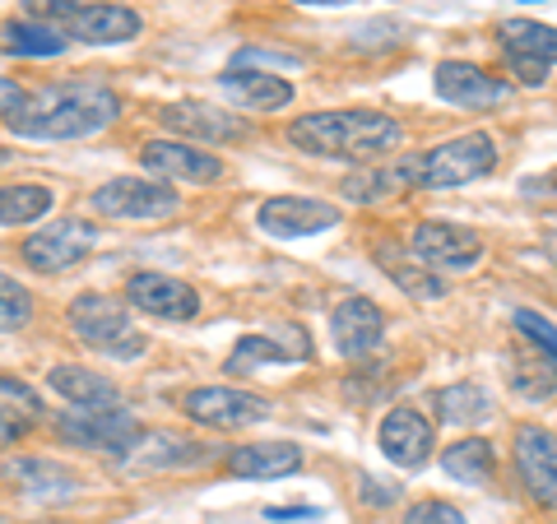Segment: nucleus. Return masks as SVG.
Wrapping results in <instances>:
<instances>
[{"mask_svg": "<svg viewBox=\"0 0 557 524\" xmlns=\"http://www.w3.org/2000/svg\"><path fill=\"white\" fill-rule=\"evenodd\" d=\"M121 93L98 79H61L47 84L38 93H24V102L5 116L10 135L20 139H47V145H65V139H89L116 126Z\"/></svg>", "mask_w": 557, "mask_h": 524, "instance_id": "1", "label": "nucleus"}, {"mask_svg": "<svg viewBox=\"0 0 557 524\" xmlns=\"http://www.w3.org/2000/svg\"><path fill=\"white\" fill-rule=\"evenodd\" d=\"M288 145L307 159L376 163L405 145V126L376 108H325L288 121Z\"/></svg>", "mask_w": 557, "mask_h": 524, "instance_id": "2", "label": "nucleus"}, {"mask_svg": "<svg viewBox=\"0 0 557 524\" xmlns=\"http://www.w3.org/2000/svg\"><path fill=\"white\" fill-rule=\"evenodd\" d=\"M395 167L405 177V190H456L497 167V139L487 130H465L456 139H442L437 149L405 153Z\"/></svg>", "mask_w": 557, "mask_h": 524, "instance_id": "3", "label": "nucleus"}, {"mask_svg": "<svg viewBox=\"0 0 557 524\" xmlns=\"http://www.w3.org/2000/svg\"><path fill=\"white\" fill-rule=\"evenodd\" d=\"M65 321H70V335L102 358L131 362V358H145V348H149V335L131 321V307L108 292H79L65 311Z\"/></svg>", "mask_w": 557, "mask_h": 524, "instance_id": "4", "label": "nucleus"}, {"mask_svg": "<svg viewBox=\"0 0 557 524\" xmlns=\"http://www.w3.org/2000/svg\"><path fill=\"white\" fill-rule=\"evenodd\" d=\"M182 413L214 432H247L274 417V399L237 386H196L182 395Z\"/></svg>", "mask_w": 557, "mask_h": 524, "instance_id": "5", "label": "nucleus"}, {"mask_svg": "<svg viewBox=\"0 0 557 524\" xmlns=\"http://www.w3.org/2000/svg\"><path fill=\"white\" fill-rule=\"evenodd\" d=\"M98 247V228L89 219H57L47 228H33L20 241V255L33 274H70Z\"/></svg>", "mask_w": 557, "mask_h": 524, "instance_id": "6", "label": "nucleus"}, {"mask_svg": "<svg viewBox=\"0 0 557 524\" xmlns=\"http://www.w3.org/2000/svg\"><path fill=\"white\" fill-rule=\"evenodd\" d=\"M57 436H61L65 446H75V450L131 456V450L139 446V436H145V427H139L135 413L112 404V409H75V413H61L57 417Z\"/></svg>", "mask_w": 557, "mask_h": 524, "instance_id": "7", "label": "nucleus"}, {"mask_svg": "<svg viewBox=\"0 0 557 524\" xmlns=\"http://www.w3.org/2000/svg\"><path fill=\"white\" fill-rule=\"evenodd\" d=\"M409 251L418 265H428L432 274H442V270L465 274L483 260V237L450 219H418L409 233Z\"/></svg>", "mask_w": 557, "mask_h": 524, "instance_id": "8", "label": "nucleus"}, {"mask_svg": "<svg viewBox=\"0 0 557 524\" xmlns=\"http://www.w3.org/2000/svg\"><path fill=\"white\" fill-rule=\"evenodd\" d=\"M497 42L507 57L511 79H520L525 89H544L553 79V61H557V38L548 24L539 20H502L497 24Z\"/></svg>", "mask_w": 557, "mask_h": 524, "instance_id": "9", "label": "nucleus"}, {"mask_svg": "<svg viewBox=\"0 0 557 524\" xmlns=\"http://www.w3.org/2000/svg\"><path fill=\"white\" fill-rule=\"evenodd\" d=\"M89 204H94V214H102V219H135V223H145V219L177 214L182 196L168 182H153V177H112V182H102L94 190Z\"/></svg>", "mask_w": 557, "mask_h": 524, "instance_id": "10", "label": "nucleus"}, {"mask_svg": "<svg viewBox=\"0 0 557 524\" xmlns=\"http://www.w3.org/2000/svg\"><path fill=\"white\" fill-rule=\"evenodd\" d=\"M159 126L168 135L186 139V145H242V139H251V126L233 112L214 108V102H200V98H177L159 108Z\"/></svg>", "mask_w": 557, "mask_h": 524, "instance_id": "11", "label": "nucleus"}, {"mask_svg": "<svg viewBox=\"0 0 557 524\" xmlns=\"http://www.w3.org/2000/svg\"><path fill=\"white\" fill-rule=\"evenodd\" d=\"M126 307L139 311V316L153 321H196L200 316V292L177 274H159V270H135L126 278Z\"/></svg>", "mask_w": 557, "mask_h": 524, "instance_id": "12", "label": "nucleus"}, {"mask_svg": "<svg viewBox=\"0 0 557 524\" xmlns=\"http://www.w3.org/2000/svg\"><path fill=\"white\" fill-rule=\"evenodd\" d=\"M139 167H145L153 182H190V186L223 182L219 153H205L200 145H186V139H145V145H139Z\"/></svg>", "mask_w": 557, "mask_h": 524, "instance_id": "13", "label": "nucleus"}, {"mask_svg": "<svg viewBox=\"0 0 557 524\" xmlns=\"http://www.w3.org/2000/svg\"><path fill=\"white\" fill-rule=\"evenodd\" d=\"M256 223L270 237L293 241V237H317V233L339 228L344 214H339V204L317 200V196H270V200H260Z\"/></svg>", "mask_w": 557, "mask_h": 524, "instance_id": "14", "label": "nucleus"}, {"mask_svg": "<svg viewBox=\"0 0 557 524\" xmlns=\"http://www.w3.org/2000/svg\"><path fill=\"white\" fill-rule=\"evenodd\" d=\"M311 353H317V344H311L307 325L288 321L274 335H242L233 353L223 358V376H251L265 362H311Z\"/></svg>", "mask_w": 557, "mask_h": 524, "instance_id": "15", "label": "nucleus"}, {"mask_svg": "<svg viewBox=\"0 0 557 524\" xmlns=\"http://www.w3.org/2000/svg\"><path fill=\"white\" fill-rule=\"evenodd\" d=\"M376 446L395 469H423L437 450V427L428 423V413H418L409 404H395L386 417L376 423Z\"/></svg>", "mask_w": 557, "mask_h": 524, "instance_id": "16", "label": "nucleus"}, {"mask_svg": "<svg viewBox=\"0 0 557 524\" xmlns=\"http://www.w3.org/2000/svg\"><path fill=\"white\" fill-rule=\"evenodd\" d=\"M330 339L344 358H372L381 344H386V311H381L372 297H344V302L330 311Z\"/></svg>", "mask_w": 557, "mask_h": 524, "instance_id": "17", "label": "nucleus"}, {"mask_svg": "<svg viewBox=\"0 0 557 524\" xmlns=\"http://www.w3.org/2000/svg\"><path fill=\"white\" fill-rule=\"evenodd\" d=\"M511 460H516V474L520 487L539 501V506H553V487H557V446H553V432L539 427V423H520L511 436Z\"/></svg>", "mask_w": 557, "mask_h": 524, "instance_id": "18", "label": "nucleus"}, {"mask_svg": "<svg viewBox=\"0 0 557 524\" xmlns=\"http://www.w3.org/2000/svg\"><path fill=\"white\" fill-rule=\"evenodd\" d=\"M432 89H437V98L450 102V108L483 112V108H497V102L507 98V79L487 75V70L474 61H442L432 70Z\"/></svg>", "mask_w": 557, "mask_h": 524, "instance_id": "19", "label": "nucleus"}, {"mask_svg": "<svg viewBox=\"0 0 557 524\" xmlns=\"http://www.w3.org/2000/svg\"><path fill=\"white\" fill-rule=\"evenodd\" d=\"M139 28H145L139 10H131V5H108V0L61 24L65 38L89 42V47H121V42H135V38H139Z\"/></svg>", "mask_w": 557, "mask_h": 524, "instance_id": "20", "label": "nucleus"}, {"mask_svg": "<svg viewBox=\"0 0 557 524\" xmlns=\"http://www.w3.org/2000/svg\"><path fill=\"white\" fill-rule=\"evenodd\" d=\"M302 450L293 441H251L223 450V469L233 478H293L302 474Z\"/></svg>", "mask_w": 557, "mask_h": 524, "instance_id": "21", "label": "nucleus"}, {"mask_svg": "<svg viewBox=\"0 0 557 524\" xmlns=\"http://www.w3.org/2000/svg\"><path fill=\"white\" fill-rule=\"evenodd\" d=\"M219 89L228 93L242 112H284L293 102V84L284 75H270V70H247V65L223 70Z\"/></svg>", "mask_w": 557, "mask_h": 524, "instance_id": "22", "label": "nucleus"}, {"mask_svg": "<svg viewBox=\"0 0 557 524\" xmlns=\"http://www.w3.org/2000/svg\"><path fill=\"white\" fill-rule=\"evenodd\" d=\"M47 386L57 390L65 404L75 409H112L121 404V386L108 376H98L94 366H79V362H57L47 372Z\"/></svg>", "mask_w": 557, "mask_h": 524, "instance_id": "23", "label": "nucleus"}, {"mask_svg": "<svg viewBox=\"0 0 557 524\" xmlns=\"http://www.w3.org/2000/svg\"><path fill=\"white\" fill-rule=\"evenodd\" d=\"M5 478L33 501H70L79 492V474L57 460H10Z\"/></svg>", "mask_w": 557, "mask_h": 524, "instance_id": "24", "label": "nucleus"}, {"mask_svg": "<svg viewBox=\"0 0 557 524\" xmlns=\"http://www.w3.org/2000/svg\"><path fill=\"white\" fill-rule=\"evenodd\" d=\"M70 47V38L57 24H38V20H5L0 24V51L5 57H24V61H51Z\"/></svg>", "mask_w": 557, "mask_h": 524, "instance_id": "25", "label": "nucleus"}, {"mask_svg": "<svg viewBox=\"0 0 557 524\" xmlns=\"http://www.w3.org/2000/svg\"><path fill=\"white\" fill-rule=\"evenodd\" d=\"M57 204V190L42 186V182H10L0 186V228H28L51 214Z\"/></svg>", "mask_w": 557, "mask_h": 524, "instance_id": "26", "label": "nucleus"}, {"mask_svg": "<svg viewBox=\"0 0 557 524\" xmlns=\"http://www.w3.org/2000/svg\"><path fill=\"white\" fill-rule=\"evenodd\" d=\"M437 417L450 427H474V423H487L493 417V395H487L479 380H456V386H442L437 390Z\"/></svg>", "mask_w": 557, "mask_h": 524, "instance_id": "27", "label": "nucleus"}, {"mask_svg": "<svg viewBox=\"0 0 557 524\" xmlns=\"http://www.w3.org/2000/svg\"><path fill=\"white\" fill-rule=\"evenodd\" d=\"M442 469L450 478L483 487V483H493V474H497V450H493V441H483V436H460L456 446L442 450Z\"/></svg>", "mask_w": 557, "mask_h": 524, "instance_id": "28", "label": "nucleus"}, {"mask_svg": "<svg viewBox=\"0 0 557 524\" xmlns=\"http://www.w3.org/2000/svg\"><path fill=\"white\" fill-rule=\"evenodd\" d=\"M376 260H381V270H386L391 284H395L399 292H409L413 302H437V297H446L442 274H432L428 265H418V260H405L395 247H391V251L381 247V251H376Z\"/></svg>", "mask_w": 557, "mask_h": 524, "instance_id": "29", "label": "nucleus"}, {"mask_svg": "<svg viewBox=\"0 0 557 524\" xmlns=\"http://www.w3.org/2000/svg\"><path fill=\"white\" fill-rule=\"evenodd\" d=\"M42 417H47V409H42L38 390H33L28 380H20V376H5V372H0V423L14 427L20 436H28L33 427L42 423Z\"/></svg>", "mask_w": 557, "mask_h": 524, "instance_id": "30", "label": "nucleus"}, {"mask_svg": "<svg viewBox=\"0 0 557 524\" xmlns=\"http://www.w3.org/2000/svg\"><path fill=\"white\" fill-rule=\"evenodd\" d=\"M511 390L520 399H530V404H539V399H553V358H544L539 348H516L511 353Z\"/></svg>", "mask_w": 557, "mask_h": 524, "instance_id": "31", "label": "nucleus"}, {"mask_svg": "<svg viewBox=\"0 0 557 524\" xmlns=\"http://www.w3.org/2000/svg\"><path fill=\"white\" fill-rule=\"evenodd\" d=\"M339 190L354 204H372V200H386L395 190H405V177H399V167H362V172H348Z\"/></svg>", "mask_w": 557, "mask_h": 524, "instance_id": "32", "label": "nucleus"}, {"mask_svg": "<svg viewBox=\"0 0 557 524\" xmlns=\"http://www.w3.org/2000/svg\"><path fill=\"white\" fill-rule=\"evenodd\" d=\"M33 321V292L14 274L0 270V335H14Z\"/></svg>", "mask_w": 557, "mask_h": 524, "instance_id": "33", "label": "nucleus"}, {"mask_svg": "<svg viewBox=\"0 0 557 524\" xmlns=\"http://www.w3.org/2000/svg\"><path fill=\"white\" fill-rule=\"evenodd\" d=\"M102 5V0H24V20H38V24H65L75 20V14Z\"/></svg>", "mask_w": 557, "mask_h": 524, "instance_id": "34", "label": "nucleus"}, {"mask_svg": "<svg viewBox=\"0 0 557 524\" xmlns=\"http://www.w3.org/2000/svg\"><path fill=\"white\" fill-rule=\"evenodd\" d=\"M399 524H469V520H465V511H460L456 501H446V497H423V501L409 506Z\"/></svg>", "mask_w": 557, "mask_h": 524, "instance_id": "35", "label": "nucleus"}, {"mask_svg": "<svg viewBox=\"0 0 557 524\" xmlns=\"http://www.w3.org/2000/svg\"><path fill=\"white\" fill-rule=\"evenodd\" d=\"M516 329L525 335L530 348H539L544 358H553L557 335H553V321H548V316H534V311H516Z\"/></svg>", "mask_w": 557, "mask_h": 524, "instance_id": "36", "label": "nucleus"}, {"mask_svg": "<svg viewBox=\"0 0 557 524\" xmlns=\"http://www.w3.org/2000/svg\"><path fill=\"white\" fill-rule=\"evenodd\" d=\"M399 497V487H381L376 478L362 474V501H372V506H391Z\"/></svg>", "mask_w": 557, "mask_h": 524, "instance_id": "37", "label": "nucleus"}, {"mask_svg": "<svg viewBox=\"0 0 557 524\" xmlns=\"http://www.w3.org/2000/svg\"><path fill=\"white\" fill-rule=\"evenodd\" d=\"M20 102H24V89H20L14 79L0 75V116H10L14 108H20Z\"/></svg>", "mask_w": 557, "mask_h": 524, "instance_id": "38", "label": "nucleus"}, {"mask_svg": "<svg viewBox=\"0 0 557 524\" xmlns=\"http://www.w3.org/2000/svg\"><path fill=\"white\" fill-rule=\"evenodd\" d=\"M265 515H270V520H311L317 511H311V506H284V511H278V506H270Z\"/></svg>", "mask_w": 557, "mask_h": 524, "instance_id": "39", "label": "nucleus"}, {"mask_svg": "<svg viewBox=\"0 0 557 524\" xmlns=\"http://www.w3.org/2000/svg\"><path fill=\"white\" fill-rule=\"evenodd\" d=\"M14 441H20V432H14V427H5V423H0V450H10Z\"/></svg>", "mask_w": 557, "mask_h": 524, "instance_id": "40", "label": "nucleus"}, {"mask_svg": "<svg viewBox=\"0 0 557 524\" xmlns=\"http://www.w3.org/2000/svg\"><path fill=\"white\" fill-rule=\"evenodd\" d=\"M293 5H348V0H293Z\"/></svg>", "mask_w": 557, "mask_h": 524, "instance_id": "41", "label": "nucleus"}]
</instances>
